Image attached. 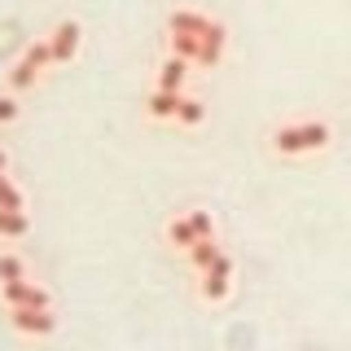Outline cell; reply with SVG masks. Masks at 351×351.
<instances>
[{
  "label": "cell",
  "instance_id": "cell-1",
  "mask_svg": "<svg viewBox=\"0 0 351 351\" xmlns=\"http://www.w3.org/2000/svg\"><path fill=\"white\" fill-rule=\"evenodd\" d=\"M329 123H321V119H312V123H285L272 132V149L285 154V158H294V154H316L329 145Z\"/></svg>",
  "mask_w": 351,
  "mask_h": 351
},
{
  "label": "cell",
  "instance_id": "cell-2",
  "mask_svg": "<svg viewBox=\"0 0 351 351\" xmlns=\"http://www.w3.org/2000/svg\"><path fill=\"white\" fill-rule=\"evenodd\" d=\"M14 329L27 338H49L58 334V316L53 307H14Z\"/></svg>",
  "mask_w": 351,
  "mask_h": 351
},
{
  "label": "cell",
  "instance_id": "cell-3",
  "mask_svg": "<svg viewBox=\"0 0 351 351\" xmlns=\"http://www.w3.org/2000/svg\"><path fill=\"white\" fill-rule=\"evenodd\" d=\"M228 290H233V259L219 255L211 268L202 272V299H206V303H224Z\"/></svg>",
  "mask_w": 351,
  "mask_h": 351
},
{
  "label": "cell",
  "instance_id": "cell-4",
  "mask_svg": "<svg viewBox=\"0 0 351 351\" xmlns=\"http://www.w3.org/2000/svg\"><path fill=\"white\" fill-rule=\"evenodd\" d=\"M80 40H84V27H80L75 18L58 22V31H53V40H49V49H53V62H71L75 53H80Z\"/></svg>",
  "mask_w": 351,
  "mask_h": 351
},
{
  "label": "cell",
  "instance_id": "cell-5",
  "mask_svg": "<svg viewBox=\"0 0 351 351\" xmlns=\"http://www.w3.org/2000/svg\"><path fill=\"white\" fill-rule=\"evenodd\" d=\"M5 299H9V307H53L49 290L31 285L27 277H22V281H5Z\"/></svg>",
  "mask_w": 351,
  "mask_h": 351
},
{
  "label": "cell",
  "instance_id": "cell-6",
  "mask_svg": "<svg viewBox=\"0 0 351 351\" xmlns=\"http://www.w3.org/2000/svg\"><path fill=\"white\" fill-rule=\"evenodd\" d=\"M219 58H224V27L211 22V27L202 31V44H197V62L193 66H215Z\"/></svg>",
  "mask_w": 351,
  "mask_h": 351
},
{
  "label": "cell",
  "instance_id": "cell-7",
  "mask_svg": "<svg viewBox=\"0 0 351 351\" xmlns=\"http://www.w3.org/2000/svg\"><path fill=\"white\" fill-rule=\"evenodd\" d=\"M189 66H193V62H184V58H176V53H171V58L162 62V71H158V84H154V88H167V93H180V88H184V80H189Z\"/></svg>",
  "mask_w": 351,
  "mask_h": 351
},
{
  "label": "cell",
  "instance_id": "cell-8",
  "mask_svg": "<svg viewBox=\"0 0 351 351\" xmlns=\"http://www.w3.org/2000/svg\"><path fill=\"white\" fill-rule=\"evenodd\" d=\"M184 255H189V263H193V272H206V268H211V263H215L219 255H224V250H219V241H215V237H197L193 246L184 250Z\"/></svg>",
  "mask_w": 351,
  "mask_h": 351
},
{
  "label": "cell",
  "instance_id": "cell-9",
  "mask_svg": "<svg viewBox=\"0 0 351 351\" xmlns=\"http://www.w3.org/2000/svg\"><path fill=\"white\" fill-rule=\"evenodd\" d=\"M145 110H149V119H176V110H180V93L154 88V93H149V101H145Z\"/></svg>",
  "mask_w": 351,
  "mask_h": 351
},
{
  "label": "cell",
  "instance_id": "cell-10",
  "mask_svg": "<svg viewBox=\"0 0 351 351\" xmlns=\"http://www.w3.org/2000/svg\"><path fill=\"white\" fill-rule=\"evenodd\" d=\"M167 27L176 31V36H202L206 27H211V18H202V14H193V9H176Z\"/></svg>",
  "mask_w": 351,
  "mask_h": 351
},
{
  "label": "cell",
  "instance_id": "cell-11",
  "mask_svg": "<svg viewBox=\"0 0 351 351\" xmlns=\"http://www.w3.org/2000/svg\"><path fill=\"white\" fill-rule=\"evenodd\" d=\"M36 80H40V66L36 62H14V71H9V93H27V88H36Z\"/></svg>",
  "mask_w": 351,
  "mask_h": 351
},
{
  "label": "cell",
  "instance_id": "cell-12",
  "mask_svg": "<svg viewBox=\"0 0 351 351\" xmlns=\"http://www.w3.org/2000/svg\"><path fill=\"white\" fill-rule=\"evenodd\" d=\"M27 233H31L27 211H5L0 206V237H27Z\"/></svg>",
  "mask_w": 351,
  "mask_h": 351
},
{
  "label": "cell",
  "instance_id": "cell-13",
  "mask_svg": "<svg viewBox=\"0 0 351 351\" xmlns=\"http://www.w3.org/2000/svg\"><path fill=\"white\" fill-rule=\"evenodd\" d=\"M167 241H171L176 250H189L193 241H197L193 224H189V215H180V219H171V224H167Z\"/></svg>",
  "mask_w": 351,
  "mask_h": 351
},
{
  "label": "cell",
  "instance_id": "cell-14",
  "mask_svg": "<svg viewBox=\"0 0 351 351\" xmlns=\"http://www.w3.org/2000/svg\"><path fill=\"white\" fill-rule=\"evenodd\" d=\"M206 119V106L197 101V97H184L180 93V110H176V123H184V128H197Z\"/></svg>",
  "mask_w": 351,
  "mask_h": 351
},
{
  "label": "cell",
  "instance_id": "cell-15",
  "mask_svg": "<svg viewBox=\"0 0 351 351\" xmlns=\"http://www.w3.org/2000/svg\"><path fill=\"white\" fill-rule=\"evenodd\" d=\"M0 206H5V211H27V202H22V189L9 180L5 171H0Z\"/></svg>",
  "mask_w": 351,
  "mask_h": 351
},
{
  "label": "cell",
  "instance_id": "cell-16",
  "mask_svg": "<svg viewBox=\"0 0 351 351\" xmlns=\"http://www.w3.org/2000/svg\"><path fill=\"white\" fill-rule=\"evenodd\" d=\"M197 44H202V36H176L171 31V53L184 62H197Z\"/></svg>",
  "mask_w": 351,
  "mask_h": 351
},
{
  "label": "cell",
  "instance_id": "cell-17",
  "mask_svg": "<svg viewBox=\"0 0 351 351\" xmlns=\"http://www.w3.org/2000/svg\"><path fill=\"white\" fill-rule=\"evenodd\" d=\"M27 277V263L18 255H0V281H22Z\"/></svg>",
  "mask_w": 351,
  "mask_h": 351
},
{
  "label": "cell",
  "instance_id": "cell-18",
  "mask_svg": "<svg viewBox=\"0 0 351 351\" xmlns=\"http://www.w3.org/2000/svg\"><path fill=\"white\" fill-rule=\"evenodd\" d=\"M189 224H193L197 237H215V219H211V211H189Z\"/></svg>",
  "mask_w": 351,
  "mask_h": 351
},
{
  "label": "cell",
  "instance_id": "cell-19",
  "mask_svg": "<svg viewBox=\"0 0 351 351\" xmlns=\"http://www.w3.org/2000/svg\"><path fill=\"white\" fill-rule=\"evenodd\" d=\"M27 62H36L40 71H44V66H58V62H53V49H49V40H44V44H31V49H27Z\"/></svg>",
  "mask_w": 351,
  "mask_h": 351
},
{
  "label": "cell",
  "instance_id": "cell-20",
  "mask_svg": "<svg viewBox=\"0 0 351 351\" xmlns=\"http://www.w3.org/2000/svg\"><path fill=\"white\" fill-rule=\"evenodd\" d=\"M18 114H22L18 97H14V93H0V123H14Z\"/></svg>",
  "mask_w": 351,
  "mask_h": 351
},
{
  "label": "cell",
  "instance_id": "cell-21",
  "mask_svg": "<svg viewBox=\"0 0 351 351\" xmlns=\"http://www.w3.org/2000/svg\"><path fill=\"white\" fill-rule=\"evenodd\" d=\"M0 171H5V154H0Z\"/></svg>",
  "mask_w": 351,
  "mask_h": 351
}]
</instances>
